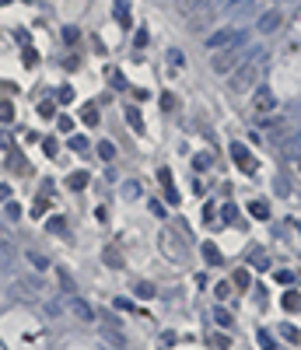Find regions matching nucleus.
Wrapping results in <instances>:
<instances>
[{
    "instance_id": "15",
    "label": "nucleus",
    "mask_w": 301,
    "mask_h": 350,
    "mask_svg": "<svg viewBox=\"0 0 301 350\" xmlns=\"http://www.w3.org/2000/svg\"><path fill=\"white\" fill-rule=\"evenodd\" d=\"M249 214H252L256 221H266V217H270V207H266L263 200H252V203H249Z\"/></svg>"
},
{
    "instance_id": "28",
    "label": "nucleus",
    "mask_w": 301,
    "mask_h": 350,
    "mask_svg": "<svg viewBox=\"0 0 301 350\" xmlns=\"http://www.w3.org/2000/svg\"><path fill=\"white\" fill-rule=\"evenodd\" d=\"M214 322H217V326H231V312L217 305V308H214Z\"/></svg>"
},
{
    "instance_id": "2",
    "label": "nucleus",
    "mask_w": 301,
    "mask_h": 350,
    "mask_svg": "<svg viewBox=\"0 0 301 350\" xmlns=\"http://www.w3.org/2000/svg\"><path fill=\"white\" fill-rule=\"evenodd\" d=\"M158 245H161V252H165V259H172L175 266H182L186 259H189V249H186V242L172 231V228H165L161 231V238H158Z\"/></svg>"
},
{
    "instance_id": "51",
    "label": "nucleus",
    "mask_w": 301,
    "mask_h": 350,
    "mask_svg": "<svg viewBox=\"0 0 301 350\" xmlns=\"http://www.w3.org/2000/svg\"><path fill=\"white\" fill-rule=\"evenodd\" d=\"M116 308H123V312H130V308H133V301H126V298H116Z\"/></svg>"
},
{
    "instance_id": "49",
    "label": "nucleus",
    "mask_w": 301,
    "mask_h": 350,
    "mask_svg": "<svg viewBox=\"0 0 301 350\" xmlns=\"http://www.w3.org/2000/svg\"><path fill=\"white\" fill-rule=\"evenodd\" d=\"M35 60H39V56H35V49H25V63H28V67H35Z\"/></svg>"
},
{
    "instance_id": "22",
    "label": "nucleus",
    "mask_w": 301,
    "mask_h": 350,
    "mask_svg": "<svg viewBox=\"0 0 301 350\" xmlns=\"http://www.w3.org/2000/svg\"><path fill=\"white\" fill-rule=\"evenodd\" d=\"M98 158H102V161H112V158H116V144L102 140V144H98Z\"/></svg>"
},
{
    "instance_id": "46",
    "label": "nucleus",
    "mask_w": 301,
    "mask_h": 350,
    "mask_svg": "<svg viewBox=\"0 0 301 350\" xmlns=\"http://www.w3.org/2000/svg\"><path fill=\"white\" fill-rule=\"evenodd\" d=\"M0 147H4V151H14V140H11V133H4V130H0Z\"/></svg>"
},
{
    "instance_id": "13",
    "label": "nucleus",
    "mask_w": 301,
    "mask_h": 350,
    "mask_svg": "<svg viewBox=\"0 0 301 350\" xmlns=\"http://www.w3.org/2000/svg\"><path fill=\"white\" fill-rule=\"evenodd\" d=\"M158 182L168 189V200H172V203H179V193H175V186H172V172H168V168H161V172H158Z\"/></svg>"
},
{
    "instance_id": "17",
    "label": "nucleus",
    "mask_w": 301,
    "mask_h": 350,
    "mask_svg": "<svg viewBox=\"0 0 301 350\" xmlns=\"http://www.w3.org/2000/svg\"><path fill=\"white\" fill-rule=\"evenodd\" d=\"M67 186H70V189H84V186H88V172H70V179H67Z\"/></svg>"
},
{
    "instance_id": "38",
    "label": "nucleus",
    "mask_w": 301,
    "mask_h": 350,
    "mask_svg": "<svg viewBox=\"0 0 301 350\" xmlns=\"http://www.w3.org/2000/svg\"><path fill=\"white\" fill-rule=\"evenodd\" d=\"M109 77H112V88H119V91H126V77H123L119 70H112Z\"/></svg>"
},
{
    "instance_id": "42",
    "label": "nucleus",
    "mask_w": 301,
    "mask_h": 350,
    "mask_svg": "<svg viewBox=\"0 0 301 350\" xmlns=\"http://www.w3.org/2000/svg\"><path fill=\"white\" fill-rule=\"evenodd\" d=\"M4 214H7V217H11V221H18V217H21V207H18V203H14V200H11V203H7V207H4Z\"/></svg>"
},
{
    "instance_id": "45",
    "label": "nucleus",
    "mask_w": 301,
    "mask_h": 350,
    "mask_svg": "<svg viewBox=\"0 0 301 350\" xmlns=\"http://www.w3.org/2000/svg\"><path fill=\"white\" fill-rule=\"evenodd\" d=\"M210 347H217V350H228V347H231V340H228V336H214V340H210Z\"/></svg>"
},
{
    "instance_id": "26",
    "label": "nucleus",
    "mask_w": 301,
    "mask_h": 350,
    "mask_svg": "<svg viewBox=\"0 0 301 350\" xmlns=\"http://www.w3.org/2000/svg\"><path fill=\"white\" fill-rule=\"evenodd\" d=\"M46 231H56V235H63V231H67V221H63V217H49V221H46Z\"/></svg>"
},
{
    "instance_id": "41",
    "label": "nucleus",
    "mask_w": 301,
    "mask_h": 350,
    "mask_svg": "<svg viewBox=\"0 0 301 350\" xmlns=\"http://www.w3.org/2000/svg\"><path fill=\"white\" fill-rule=\"evenodd\" d=\"M63 39H67V42H70V46H74L77 39H81V32H77L74 25H67V28H63Z\"/></svg>"
},
{
    "instance_id": "32",
    "label": "nucleus",
    "mask_w": 301,
    "mask_h": 350,
    "mask_svg": "<svg viewBox=\"0 0 301 350\" xmlns=\"http://www.w3.org/2000/svg\"><path fill=\"white\" fill-rule=\"evenodd\" d=\"M14 119V105L11 102H0V123H11Z\"/></svg>"
},
{
    "instance_id": "10",
    "label": "nucleus",
    "mask_w": 301,
    "mask_h": 350,
    "mask_svg": "<svg viewBox=\"0 0 301 350\" xmlns=\"http://www.w3.org/2000/svg\"><path fill=\"white\" fill-rule=\"evenodd\" d=\"M67 301H70V312H74L77 319H84V322H91V319H95V312H91V305H88V301H81L77 294H70Z\"/></svg>"
},
{
    "instance_id": "20",
    "label": "nucleus",
    "mask_w": 301,
    "mask_h": 350,
    "mask_svg": "<svg viewBox=\"0 0 301 350\" xmlns=\"http://www.w3.org/2000/svg\"><path fill=\"white\" fill-rule=\"evenodd\" d=\"M277 333H280L287 343H298V340H301V333L294 329V326H287V322H284V326H277Z\"/></svg>"
},
{
    "instance_id": "37",
    "label": "nucleus",
    "mask_w": 301,
    "mask_h": 350,
    "mask_svg": "<svg viewBox=\"0 0 301 350\" xmlns=\"http://www.w3.org/2000/svg\"><path fill=\"white\" fill-rule=\"evenodd\" d=\"M214 294H217V301H224L228 294H231V284H224V280H221V284H214Z\"/></svg>"
},
{
    "instance_id": "48",
    "label": "nucleus",
    "mask_w": 301,
    "mask_h": 350,
    "mask_svg": "<svg viewBox=\"0 0 301 350\" xmlns=\"http://www.w3.org/2000/svg\"><path fill=\"white\" fill-rule=\"evenodd\" d=\"M259 343H263V350H273V336L270 333H259Z\"/></svg>"
},
{
    "instance_id": "47",
    "label": "nucleus",
    "mask_w": 301,
    "mask_h": 350,
    "mask_svg": "<svg viewBox=\"0 0 301 350\" xmlns=\"http://www.w3.org/2000/svg\"><path fill=\"white\" fill-rule=\"evenodd\" d=\"M235 284L245 287V284H249V270H235Z\"/></svg>"
},
{
    "instance_id": "29",
    "label": "nucleus",
    "mask_w": 301,
    "mask_h": 350,
    "mask_svg": "<svg viewBox=\"0 0 301 350\" xmlns=\"http://www.w3.org/2000/svg\"><path fill=\"white\" fill-rule=\"evenodd\" d=\"M39 116H42V119L56 116V102H49V98H46V102H39Z\"/></svg>"
},
{
    "instance_id": "8",
    "label": "nucleus",
    "mask_w": 301,
    "mask_h": 350,
    "mask_svg": "<svg viewBox=\"0 0 301 350\" xmlns=\"http://www.w3.org/2000/svg\"><path fill=\"white\" fill-rule=\"evenodd\" d=\"M231 42H235V32H231V28H221V32L207 35V46H210V49H228Z\"/></svg>"
},
{
    "instance_id": "4",
    "label": "nucleus",
    "mask_w": 301,
    "mask_h": 350,
    "mask_svg": "<svg viewBox=\"0 0 301 350\" xmlns=\"http://www.w3.org/2000/svg\"><path fill=\"white\" fill-rule=\"evenodd\" d=\"M280 25H284V14H280L277 7H270V11L259 18V35H273V32H280Z\"/></svg>"
},
{
    "instance_id": "43",
    "label": "nucleus",
    "mask_w": 301,
    "mask_h": 350,
    "mask_svg": "<svg viewBox=\"0 0 301 350\" xmlns=\"http://www.w3.org/2000/svg\"><path fill=\"white\" fill-rule=\"evenodd\" d=\"M56 126H60L63 133H74V119H70V116H60V123H56Z\"/></svg>"
},
{
    "instance_id": "25",
    "label": "nucleus",
    "mask_w": 301,
    "mask_h": 350,
    "mask_svg": "<svg viewBox=\"0 0 301 350\" xmlns=\"http://www.w3.org/2000/svg\"><path fill=\"white\" fill-rule=\"evenodd\" d=\"M123 196H126V200H137V196H140V182H133V179L123 182Z\"/></svg>"
},
{
    "instance_id": "1",
    "label": "nucleus",
    "mask_w": 301,
    "mask_h": 350,
    "mask_svg": "<svg viewBox=\"0 0 301 350\" xmlns=\"http://www.w3.org/2000/svg\"><path fill=\"white\" fill-rule=\"evenodd\" d=\"M256 56H259V53L245 56L238 67L228 74V91H238V95H242V91H252V88H256V81H259V63H252Z\"/></svg>"
},
{
    "instance_id": "36",
    "label": "nucleus",
    "mask_w": 301,
    "mask_h": 350,
    "mask_svg": "<svg viewBox=\"0 0 301 350\" xmlns=\"http://www.w3.org/2000/svg\"><path fill=\"white\" fill-rule=\"evenodd\" d=\"M137 294H140V298H154V284L140 280V284H137Z\"/></svg>"
},
{
    "instance_id": "23",
    "label": "nucleus",
    "mask_w": 301,
    "mask_h": 350,
    "mask_svg": "<svg viewBox=\"0 0 301 350\" xmlns=\"http://www.w3.org/2000/svg\"><path fill=\"white\" fill-rule=\"evenodd\" d=\"M126 7H130L126 0H116V21H119V25H130V11H126Z\"/></svg>"
},
{
    "instance_id": "6",
    "label": "nucleus",
    "mask_w": 301,
    "mask_h": 350,
    "mask_svg": "<svg viewBox=\"0 0 301 350\" xmlns=\"http://www.w3.org/2000/svg\"><path fill=\"white\" fill-rule=\"evenodd\" d=\"M14 252H18V249H14L11 231H7V228H0V263H4V266H11V263H14Z\"/></svg>"
},
{
    "instance_id": "39",
    "label": "nucleus",
    "mask_w": 301,
    "mask_h": 350,
    "mask_svg": "<svg viewBox=\"0 0 301 350\" xmlns=\"http://www.w3.org/2000/svg\"><path fill=\"white\" fill-rule=\"evenodd\" d=\"M193 168H200V172L210 168V154H196V158H193Z\"/></svg>"
},
{
    "instance_id": "34",
    "label": "nucleus",
    "mask_w": 301,
    "mask_h": 350,
    "mask_svg": "<svg viewBox=\"0 0 301 350\" xmlns=\"http://www.w3.org/2000/svg\"><path fill=\"white\" fill-rule=\"evenodd\" d=\"M221 217H224L228 224H231V221H238V207H235V203H224V210H221Z\"/></svg>"
},
{
    "instance_id": "5",
    "label": "nucleus",
    "mask_w": 301,
    "mask_h": 350,
    "mask_svg": "<svg viewBox=\"0 0 301 350\" xmlns=\"http://www.w3.org/2000/svg\"><path fill=\"white\" fill-rule=\"evenodd\" d=\"M252 105H256V112H277V95L266 91V88H259L252 95Z\"/></svg>"
},
{
    "instance_id": "30",
    "label": "nucleus",
    "mask_w": 301,
    "mask_h": 350,
    "mask_svg": "<svg viewBox=\"0 0 301 350\" xmlns=\"http://www.w3.org/2000/svg\"><path fill=\"white\" fill-rule=\"evenodd\" d=\"M46 315L49 319H60L63 315V301H46Z\"/></svg>"
},
{
    "instance_id": "21",
    "label": "nucleus",
    "mask_w": 301,
    "mask_h": 350,
    "mask_svg": "<svg viewBox=\"0 0 301 350\" xmlns=\"http://www.w3.org/2000/svg\"><path fill=\"white\" fill-rule=\"evenodd\" d=\"M46 210H49V193H39V200L32 203V214H35V217H42Z\"/></svg>"
},
{
    "instance_id": "7",
    "label": "nucleus",
    "mask_w": 301,
    "mask_h": 350,
    "mask_svg": "<svg viewBox=\"0 0 301 350\" xmlns=\"http://www.w3.org/2000/svg\"><path fill=\"white\" fill-rule=\"evenodd\" d=\"M273 147H277L287 161H298V137H294V133H284V140H277Z\"/></svg>"
},
{
    "instance_id": "31",
    "label": "nucleus",
    "mask_w": 301,
    "mask_h": 350,
    "mask_svg": "<svg viewBox=\"0 0 301 350\" xmlns=\"http://www.w3.org/2000/svg\"><path fill=\"white\" fill-rule=\"evenodd\" d=\"M28 259H32V266H35V270H46V266H49V259H46L42 252H28Z\"/></svg>"
},
{
    "instance_id": "3",
    "label": "nucleus",
    "mask_w": 301,
    "mask_h": 350,
    "mask_svg": "<svg viewBox=\"0 0 301 350\" xmlns=\"http://www.w3.org/2000/svg\"><path fill=\"white\" fill-rule=\"evenodd\" d=\"M231 158H235V165H238L245 175H256V172H259V161H256L242 144H231Z\"/></svg>"
},
{
    "instance_id": "11",
    "label": "nucleus",
    "mask_w": 301,
    "mask_h": 350,
    "mask_svg": "<svg viewBox=\"0 0 301 350\" xmlns=\"http://www.w3.org/2000/svg\"><path fill=\"white\" fill-rule=\"evenodd\" d=\"M200 252H203V263H207V266H221V259H224V256H221V249H217L214 242H203V245H200Z\"/></svg>"
},
{
    "instance_id": "24",
    "label": "nucleus",
    "mask_w": 301,
    "mask_h": 350,
    "mask_svg": "<svg viewBox=\"0 0 301 350\" xmlns=\"http://www.w3.org/2000/svg\"><path fill=\"white\" fill-rule=\"evenodd\" d=\"M56 102H60V105H67V102H74V88H70V84H63V88H56Z\"/></svg>"
},
{
    "instance_id": "50",
    "label": "nucleus",
    "mask_w": 301,
    "mask_h": 350,
    "mask_svg": "<svg viewBox=\"0 0 301 350\" xmlns=\"http://www.w3.org/2000/svg\"><path fill=\"white\" fill-rule=\"evenodd\" d=\"M168 60H172L175 67H182V53H179V49H172V53H168Z\"/></svg>"
},
{
    "instance_id": "33",
    "label": "nucleus",
    "mask_w": 301,
    "mask_h": 350,
    "mask_svg": "<svg viewBox=\"0 0 301 350\" xmlns=\"http://www.w3.org/2000/svg\"><path fill=\"white\" fill-rule=\"evenodd\" d=\"M88 147H91V144H88L84 137H74V140H70V151H77V154H88Z\"/></svg>"
},
{
    "instance_id": "40",
    "label": "nucleus",
    "mask_w": 301,
    "mask_h": 350,
    "mask_svg": "<svg viewBox=\"0 0 301 350\" xmlns=\"http://www.w3.org/2000/svg\"><path fill=\"white\" fill-rule=\"evenodd\" d=\"M105 343H112L116 350H123V336H119V333H109V329H105Z\"/></svg>"
},
{
    "instance_id": "35",
    "label": "nucleus",
    "mask_w": 301,
    "mask_h": 350,
    "mask_svg": "<svg viewBox=\"0 0 301 350\" xmlns=\"http://www.w3.org/2000/svg\"><path fill=\"white\" fill-rule=\"evenodd\" d=\"M42 151H46L49 158H56V151H60V144H56L53 137H46V140H42Z\"/></svg>"
},
{
    "instance_id": "9",
    "label": "nucleus",
    "mask_w": 301,
    "mask_h": 350,
    "mask_svg": "<svg viewBox=\"0 0 301 350\" xmlns=\"http://www.w3.org/2000/svg\"><path fill=\"white\" fill-rule=\"evenodd\" d=\"M53 277H56V284H60V291H63V298H70V294H77V284H74V277L63 270V266H56L53 270Z\"/></svg>"
},
{
    "instance_id": "27",
    "label": "nucleus",
    "mask_w": 301,
    "mask_h": 350,
    "mask_svg": "<svg viewBox=\"0 0 301 350\" xmlns=\"http://www.w3.org/2000/svg\"><path fill=\"white\" fill-rule=\"evenodd\" d=\"M252 266H256V270H270V259H266V252H263V249H256V252H252Z\"/></svg>"
},
{
    "instance_id": "19",
    "label": "nucleus",
    "mask_w": 301,
    "mask_h": 350,
    "mask_svg": "<svg viewBox=\"0 0 301 350\" xmlns=\"http://www.w3.org/2000/svg\"><path fill=\"white\" fill-rule=\"evenodd\" d=\"M280 305L287 308V312H298V305H301V298H298V291H287L284 298H280Z\"/></svg>"
},
{
    "instance_id": "14",
    "label": "nucleus",
    "mask_w": 301,
    "mask_h": 350,
    "mask_svg": "<svg viewBox=\"0 0 301 350\" xmlns=\"http://www.w3.org/2000/svg\"><path fill=\"white\" fill-rule=\"evenodd\" d=\"M81 119H84V126H98V123H102V119H98V105L88 102V105L81 109Z\"/></svg>"
},
{
    "instance_id": "18",
    "label": "nucleus",
    "mask_w": 301,
    "mask_h": 350,
    "mask_svg": "<svg viewBox=\"0 0 301 350\" xmlns=\"http://www.w3.org/2000/svg\"><path fill=\"white\" fill-rule=\"evenodd\" d=\"M126 123H130L137 133H144V116H140L137 109H126Z\"/></svg>"
},
{
    "instance_id": "16",
    "label": "nucleus",
    "mask_w": 301,
    "mask_h": 350,
    "mask_svg": "<svg viewBox=\"0 0 301 350\" xmlns=\"http://www.w3.org/2000/svg\"><path fill=\"white\" fill-rule=\"evenodd\" d=\"M102 259H105V266H112V270H119V266H123V256H119L116 249H109V245H105V252H102Z\"/></svg>"
},
{
    "instance_id": "12",
    "label": "nucleus",
    "mask_w": 301,
    "mask_h": 350,
    "mask_svg": "<svg viewBox=\"0 0 301 350\" xmlns=\"http://www.w3.org/2000/svg\"><path fill=\"white\" fill-rule=\"evenodd\" d=\"M18 287H25V291H18V294H25V298H35V294L42 291V280H39V277H25Z\"/></svg>"
},
{
    "instance_id": "44",
    "label": "nucleus",
    "mask_w": 301,
    "mask_h": 350,
    "mask_svg": "<svg viewBox=\"0 0 301 350\" xmlns=\"http://www.w3.org/2000/svg\"><path fill=\"white\" fill-rule=\"evenodd\" d=\"M277 284H294V273L291 270H277Z\"/></svg>"
}]
</instances>
